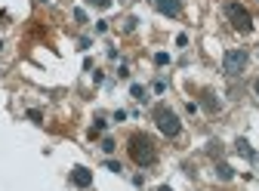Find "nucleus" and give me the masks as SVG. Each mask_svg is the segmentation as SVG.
<instances>
[{
	"label": "nucleus",
	"mask_w": 259,
	"mask_h": 191,
	"mask_svg": "<svg viewBox=\"0 0 259 191\" xmlns=\"http://www.w3.org/2000/svg\"><path fill=\"white\" fill-rule=\"evenodd\" d=\"M126 151H130V161L136 167H152L158 161V145L148 133H133L126 139Z\"/></svg>",
	"instance_id": "obj_1"
},
{
	"label": "nucleus",
	"mask_w": 259,
	"mask_h": 191,
	"mask_svg": "<svg viewBox=\"0 0 259 191\" xmlns=\"http://www.w3.org/2000/svg\"><path fill=\"white\" fill-rule=\"evenodd\" d=\"M152 117H154V127H158L166 139H176V136L182 133V120H179V114H176L170 105H158V108L152 111Z\"/></svg>",
	"instance_id": "obj_2"
},
{
	"label": "nucleus",
	"mask_w": 259,
	"mask_h": 191,
	"mask_svg": "<svg viewBox=\"0 0 259 191\" xmlns=\"http://www.w3.org/2000/svg\"><path fill=\"white\" fill-rule=\"evenodd\" d=\"M226 19H228V25H232L234 31H240V34L253 31V15H250V9H247L244 3H238V0L226 3Z\"/></svg>",
	"instance_id": "obj_3"
},
{
	"label": "nucleus",
	"mask_w": 259,
	"mask_h": 191,
	"mask_svg": "<svg viewBox=\"0 0 259 191\" xmlns=\"http://www.w3.org/2000/svg\"><path fill=\"white\" fill-rule=\"evenodd\" d=\"M250 56H247V49H228L226 56H222V71H226L228 77H238V74H244V68H247Z\"/></svg>",
	"instance_id": "obj_4"
},
{
	"label": "nucleus",
	"mask_w": 259,
	"mask_h": 191,
	"mask_svg": "<svg viewBox=\"0 0 259 191\" xmlns=\"http://www.w3.org/2000/svg\"><path fill=\"white\" fill-rule=\"evenodd\" d=\"M154 9L166 19H179L182 15V0H154Z\"/></svg>",
	"instance_id": "obj_5"
},
{
	"label": "nucleus",
	"mask_w": 259,
	"mask_h": 191,
	"mask_svg": "<svg viewBox=\"0 0 259 191\" xmlns=\"http://www.w3.org/2000/svg\"><path fill=\"white\" fill-rule=\"evenodd\" d=\"M71 185H74V188H90V185H92V173H90L86 167H74V170H71Z\"/></svg>",
	"instance_id": "obj_6"
},
{
	"label": "nucleus",
	"mask_w": 259,
	"mask_h": 191,
	"mask_svg": "<svg viewBox=\"0 0 259 191\" xmlns=\"http://www.w3.org/2000/svg\"><path fill=\"white\" fill-rule=\"evenodd\" d=\"M216 179H222V182H232V179H234V170H232L226 161H219V164H216Z\"/></svg>",
	"instance_id": "obj_7"
},
{
	"label": "nucleus",
	"mask_w": 259,
	"mask_h": 191,
	"mask_svg": "<svg viewBox=\"0 0 259 191\" xmlns=\"http://www.w3.org/2000/svg\"><path fill=\"white\" fill-rule=\"evenodd\" d=\"M204 108L207 111H219L222 108V102L216 99V93H204Z\"/></svg>",
	"instance_id": "obj_8"
},
{
	"label": "nucleus",
	"mask_w": 259,
	"mask_h": 191,
	"mask_svg": "<svg viewBox=\"0 0 259 191\" xmlns=\"http://www.w3.org/2000/svg\"><path fill=\"white\" fill-rule=\"evenodd\" d=\"M130 96H133L136 102H148V90H145L142 83H133V86H130Z\"/></svg>",
	"instance_id": "obj_9"
},
{
	"label": "nucleus",
	"mask_w": 259,
	"mask_h": 191,
	"mask_svg": "<svg viewBox=\"0 0 259 191\" xmlns=\"http://www.w3.org/2000/svg\"><path fill=\"white\" fill-rule=\"evenodd\" d=\"M234 145H238V151H240V154H244V158H247V161H256V154H253V148H250V142H247V139H238V142H234Z\"/></svg>",
	"instance_id": "obj_10"
},
{
	"label": "nucleus",
	"mask_w": 259,
	"mask_h": 191,
	"mask_svg": "<svg viewBox=\"0 0 259 191\" xmlns=\"http://www.w3.org/2000/svg\"><path fill=\"white\" fill-rule=\"evenodd\" d=\"M105 127H108V120H105V117H96V120H92V130H90V133H92V136H96V133H105Z\"/></svg>",
	"instance_id": "obj_11"
},
{
	"label": "nucleus",
	"mask_w": 259,
	"mask_h": 191,
	"mask_svg": "<svg viewBox=\"0 0 259 191\" xmlns=\"http://www.w3.org/2000/svg\"><path fill=\"white\" fill-rule=\"evenodd\" d=\"M114 148H118V142H114L111 136H105V139H102V151H105V154H114Z\"/></svg>",
	"instance_id": "obj_12"
},
{
	"label": "nucleus",
	"mask_w": 259,
	"mask_h": 191,
	"mask_svg": "<svg viewBox=\"0 0 259 191\" xmlns=\"http://www.w3.org/2000/svg\"><path fill=\"white\" fill-rule=\"evenodd\" d=\"M90 6H96V9H108L111 6V0H86Z\"/></svg>",
	"instance_id": "obj_13"
},
{
	"label": "nucleus",
	"mask_w": 259,
	"mask_h": 191,
	"mask_svg": "<svg viewBox=\"0 0 259 191\" xmlns=\"http://www.w3.org/2000/svg\"><path fill=\"white\" fill-rule=\"evenodd\" d=\"M136 22H139L136 15H130V19H124V31H133V28H136Z\"/></svg>",
	"instance_id": "obj_14"
},
{
	"label": "nucleus",
	"mask_w": 259,
	"mask_h": 191,
	"mask_svg": "<svg viewBox=\"0 0 259 191\" xmlns=\"http://www.w3.org/2000/svg\"><path fill=\"white\" fill-rule=\"evenodd\" d=\"M154 62H158V65H170V53H158Z\"/></svg>",
	"instance_id": "obj_15"
},
{
	"label": "nucleus",
	"mask_w": 259,
	"mask_h": 191,
	"mask_svg": "<svg viewBox=\"0 0 259 191\" xmlns=\"http://www.w3.org/2000/svg\"><path fill=\"white\" fill-rule=\"evenodd\" d=\"M28 117L34 120V124H40V120H44V114H40V111H37V108H31V111H28Z\"/></svg>",
	"instance_id": "obj_16"
},
{
	"label": "nucleus",
	"mask_w": 259,
	"mask_h": 191,
	"mask_svg": "<svg viewBox=\"0 0 259 191\" xmlns=\"http://www.w3.org/2000/svg\"><path fill=\"white\" fill-rule=\"evenodd\" d=\"M105 170H111V173H120V164H118V161H108V164H105Z\"/></svg>",
	"instance_id": "obj_17"
},
{
	"label": "nucleus",
	"mask_w": 259,
	"mask_h": 191,
	"mask_svg": "<svg viewBox=\"0 0 259 191\" xmlns=\"http://www.w3.org/2000/svg\"><path fill=\"white\" fill-rule=\"evenodd\" d=\"M253 93H256V96H259V77H256V80H253Z\"/></svg>",
	"instance_id": "obj_18"
},
{
	"label": "nucleus",
	"mask_w": 259,
	"mask_h": 191,
	"mask_svg": "<svg viewBox=\"0 0 259 191\" xmlns=\"http://www.w3.org/2000/svg\"><path fill=\"white\" fill-rule=\"evenodd\" d=\"M158 191H173V188H170V185H160V188H158Z\"/></svg>",
	"instance_id": "obj_19"
},
{
	"label": "nucleus",
	"mask_w": 259,
	"mask_h": 191,
	"mask_svg": "<svg viewBox=\"0 0 259 191\" xmlns=\"http://www.w3.org/2000/svg\"><path fill=\"white\" fill-rule=\"evenodd\" d=\"M126 3H130V0H126Z\"/></svg>",
	"instance_id": "obj_20"
}]
</instances>
